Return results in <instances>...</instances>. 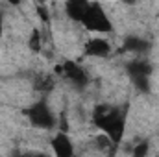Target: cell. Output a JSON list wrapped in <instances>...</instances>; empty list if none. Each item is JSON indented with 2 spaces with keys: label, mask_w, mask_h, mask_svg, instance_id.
Returning a JSON list of instances; mask_svg holds the SVG:
<instances>
[{
  "label": "cell",
  "mask_w": 159,
  "mask_h": 157,
  "mask_svg": "<svg viewBox=\"0 0 159 157\" xmlns=\"http://www.w3.org/2000/svg\"><path fill=\"white\" fill-rule=\"evenodd\" d=\"M0 35H2V17H0Z\"/></svg>",
  "instance_id": "2e32d148"
},
{
  "label": "cell",
  "mask_w": 159,
  "mask_h": 157,
  "mask_svg": "<svg viewBox=\"0 0 159 157\" xmlns=\"http://www.w3.org/2000/svg\"><path fill=\"white\" fill-rule=\"evenodd\" d=\"M87 2H67V7H65V11H67V15L72 19V20H76V22H81V19H83V15H85V9H87Z\"/></svg>",
  "instance_id": "9c48e42d"
},
{
  "label": "cell",
  "mask_w": 159,
  "mask_h": 157,
  "mask_svg": "<svg viewBox=\"0 0 159 157\" xmlns=\"http://www.w3.org/2000/svg\"><path fill=\"white\" fill-rule=\"evenodd\" d=\"M148 48H150V43L144 39H139V37H128L122 44L124 52H133V54H144V52H148Z\"/></svg>",
  "instance_id": "ba28073f"
},
{
  "label": "cell",
  "mask_w": 159,
  "mask_h": 157,
  "mask_svg": "<svg viewBox=\"0 0 159 157\" xmlns=\"http://www.w3.org/2000/svg\"><path fill=\"white\" fill-rule=\"evenodd\" d=\"M30 50L32 52H39L41 50V34L39 30H34L30 34Z\"/></svg>",
  "instance_id": "8fae6325"
},
{
  "label": "cell",
  "mask_w": 159,
  "mask_h": 157,
  "mask_svg": "<svg viewBox=\"0 0 159 157\" xmlns=\"http://www.w3.org/2000/svg\"><path fill=\"white\" fill-rule=\"evenodd\" d=\"M26 115H28L30 122H32L35 128L48 129V128H52V126L56 124V118H54L52 111L48 109V105H46L44 102H37V104H34V105L26 111Z\"/></svg>",
  "instance_id": "277c9868"
},
{
  "label": "cell",
  "mask_w": 159,
  "mask_h": 157,
  "mask_svg": "<svg viewBox=\"0 0 159 157\" xmlns=\"http://www.w3.org/2000/svg\"><path fill=\"white\" fill-rule=\"evenodd\" d=\"M52 148H54V154L57 157H70L74 154V148H72V142H70L67 131H61V133H57L54 137Z\"/></svg>",
  "instance_id": "8992f818"
},
{
  "label": "cell",
  "mask_w": 159,
  "mask_h": 157,
  "mask_svg": "<svg viewBox=\"0 0 159 157\" xmlns=\"http://www.w3.org/2000/svg\"><path fill=\"white\" fill-rule=\"evenodd\" d=\"M122 2H126V4H133L135 0H122Z\"/></svg>",
  "instance_id": "9a60e30c"
},
{
  "label": "cell",
  "mask_w": 159,
  "mask_h": 157,
  "mask_svg": "<svg viewBox=\"0 0 159 157\" xmlns=\"http://www.w3.org/2000/svg\"><path fill=\"white\" fill-rule=\"evenodd\" d=\"M146 152H148V144H146V142H141V144H137V146H135L133 155L143 157V155H146Z\"/></svg>",
  "instance_id": "7c38bea8"
},
{
  "label": "cell",
  "mask_w": 159,
  "mask_h": 157,
  "mask_svg": "<svg viewBox=\"0 0 159 157\" xmlns=\"http://www.w3.org/2000/svg\"><path fill=\"white\" fill-rule=\"evenodd\" d=\"M150 65L143 59H137V61H131L128 65V74L129 78L133 79V83L137 85V89H141L143 92H148L150 91V85H148V78H150Z\"/></svg>",
  "instance_id": "3957f363"
},
{
  "label": "cell",
  "mask_w": 159,
  "mask_h": 157,
  "mask_svg": "<svg viewBox=\"0 0 159 157\" xmlns=\"http://www.w3.org/2000/svg\"><path fill=\"white\" fill-rule=\"evenodd\" d=\"M93 120L96 128H100L113 144H119L124 135V124H126V113L113 105H98L94 109Z\"/></svg>",
  "instance_id": "6da1fadb"
},
{
  "label": "cell",
  "mask_w": 159,
  "mask_h": 157,
  "mask_svg": "<svg viewBox=\"0 0 159 157\" xmlns=\"http://www.w3.org/2000/svg\"><path fill=\"white\" fill-rule=\"evenodd\" d=\"M81 24L91 32H100V34L111 32V22H109V19L106 15V9L98 2H91L87 6L85 15L81 19Z\"/></svg>",
  "instance_id": "7a4b0ae2"
},
{
  "label": "cell",
  "mask_w": 159,
  "mask_h": 157,
  "mask_svg": "<svg viewBox=\"0 0 159 157\" xmlns=\"http://www.w3.org/2000/svg\"><path fill=\"white\" fill-rule=\"evenodd\" d=\"M34 85H35V89L41 91V92H48L54 87V79L50 78V76H37Z\"/></svg>",
  "instance_id": "30bf717a"
},
{
  "label": "cell",
  "mask_w": 159,
  "mask_h": 157,
  "mask_svg": "<svg viewBox=\"0 0 159 157\" xmlns=\"http://www.w3.org/2000/svg\"><path fill=\"white\" fill-rule=\"evenodd\" d=\"M69 2V0H67ZM70 2H87V0H70Z\"/></svg>",
  "instance_id": "e0dca14e"
},
{
  "label": "cell",
  "mask_w": 159,
  "mask_h": 157,
  "mask_svg": "<svg viewBox=\"0 0 159 157\" xmlns=\"http://www.w3.org/2000/svg\"><path fill=\"white\" fill-rule=\"evenodd\" d=\"M7 2H9L11 6H19V4H20V0H7Z\"/></svg>",
  "instance_id": "5bb4252c"
},
{
  "label": "cell",
  "mask_w": 159,
  "mask_h": 157,
  "mask_svg": "<svg viewBox=\"0 0 159 157\" xmlns=\"http://www.w3.org/2000/svg\"><path fill=\"white\" fill-rule=\"evenodd\" d=\"M111 52V46L109 43L104 39H89L85 43V54L87 56H93V57H106L109 56Z\"/></svg>",
  "instance_id": "52a82bcc"
},
{
  "label": "cell",
  "mask_w": 159,
  "mask_h": 157,
  "mask_svg": "<svg viewBox=\"0 0 159 157\" xmlns=\"http://www.w3.org/2000/svg\"><path fill=\"white\" fill-rule=\"evenodd\" d=\"M56 72L61 74L65 79H69L70 83H74L76 87H85V83H87V74L74 61H65L63 65L56 67Z\"/></svg>",
  "instance_id": "5b68a950"
},
{
  "label": "cell",
  "mask_w": 159,
  "mask_h": 157,
  "mask_svg": "<svg viewBox=\"0 0 159 157\" xmlns=\"http://www.w3.org/2000/svg\"><path fill=\"white\" fill-rule=\"evenodd\" d=\"M37 13L41 15V19H43L44 22H46V20H50V17H48V13H46V7H43V6L37 7Z\"/></svg>",
  "instance_id": "4fadbf2b"
}]
</instances>
